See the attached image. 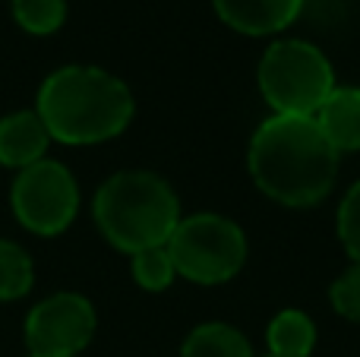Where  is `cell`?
<instances>
[{
  "instance_id": "1",
  "label": "cell",
  "mask_w": 360,
  "mask_h": 357,
  "mask_svg": "<svg viewBox=\"0 0 360 357\" xmlns=\"http://www.w3.org/2000/svg\"><path fill=\"white\" fill-rule=\"evenodd\" d=\"M253 183L288 209H307L332 193L338 152L313 117L272 114L256 126L247 152Z\"/></svg>"
},
{
  "instance_id": "8",
  "label": "cell",
  "mask_w": 360,
  "mask_h": 357,
  "mask_svg": "<svg viewBox=\"0 0 360 357\" xmlns=\"http://www.w3.org/2000/svg\"><path fill=\"white\" fill-rule=\"evenodd\" d=\"M218 19L240 35H275L304 10V0H212Z\"/></svg>"
},
{
  "instance_id": "4",
  "label": "cell",
  "mask_w": 360,
  "mask_h": 357,
  "mask_svg": "<svg viewBox=\"0 0 360 357\" xmlns=\"http://www.w3.org/2000/svg\"><path fill=\"white\" fill-rule=\"evenodd\" d=\"M335 89V70L316 44L304 38H281L259 60V92L272 114L313 117Z\"/></svg>"
},
{
  "instance_id": "10",
  "label": "cell",
  "mask_w": 360,
  "mask_h": 357,
  "mask_svg": "<svg viewBox=\"0 0 360 357\" xmlns=\"http://www.w3.org/2000/svg\"><path fill=\"white\" fill-rule=\"evenodd\" d=\"M323 136L332 143V149L357 152L360 149V86H335L329 98L313 114Z\"/></svg>"
},
{
  "instance_id": "19",
  "label": "cell",
  "mask_w": 360,
  "mask_h": 357,
  "mask_svg": "<svg viewBox=\"0 0 360 357\" xmlns=\"http://www.w3.org/2000/svg\"><path fill=\"white\" fill-rule=\"evenodd\" d=\"M29 357H32V354H29Z\"/></svg>"
},
{
  "instance_id": "16",
  "label": "cell",
  "mask_w": 360,
  "mask_h": 357,
  "mask_svg": "<svg viewBox=\"0 0 360 357\" xmlns=\"http://www.w3.org/2000/svg\"><path fill=\"white\" fill-rule=\"evenodd\" d=\"M329 304L338 316H345V320H351V323H360V263L345 269L342 275L332 282Z\"/></svg>"
},
{
  "instance_id": "5",
  "label": "cell",
  "mask_w": 360,
  "mask_h": 357,
  "mask_svg": "<svg viewBox=\"0 0 360 357\" xmlns=\"http://www.w3.org/2000/svg\"><path fill=\"white\" fill-rule=\"evenodd\" d=\"M168 253L180 278L193 285H224L247 263V234L224 215L196 212L177 221Z\"/></svg>"
},
{
  "instance_id": "12",
  "label": "cell",
  "mask_w": 360,
  "mask_h": 357,
  "mask_svg": "<svg viewBox=\"0 0 360 357\" xmlns=\"http://www.w3.org/2000/svg\"><path fill=\"white\" fill-rule=\"evenodd\" d=\"M180 357H253L247 335L228 323H202L180 345Z\"/></svg>"
},
{
  "instance_id": "9",
  "label": "cell",
  "mask_w": 360,
  "mask_h": 357,
  "mask_svg": "<svg viewBox=\"0 0 360 357\" xmlns=\"http://www.w3.org/2000/svg\"><path fill=\"white\" fill-rule=\"evenodd\" d=\"M51 145L41 117L35 111H16L0 117V164L4 168H29L41 162Z\"/></svg>"
},
{
  "instance_id": "13",
  "label": "cell",
  "mask_w": 360,
  "mask_h": 357,
  "mask_svg": "<svg viewBox=\"0 0 360 357\" xmlns=\"http://www.w3.org/2000/svg\"><path fill=\"white\" fill-rule=\"evenodd\" d=\"M35 266L19 244L0 238V301H19L32 291Z\"/></svg>"
},
{
  "instance_id": "3",
  "label": "cell",
  "mask_w": 360,
  "mask_h": 357,
  "mask_svg": "<svg viewBox=\"0 0 360 357\" xmlns=\"http://www.w3.org/2000/svg\"><path fill=\"white\" fill-rule=\"evenodd\" d=\"M92 215L108 244L130 257L165 247L184 219L174 187L152 171H120L108 177L92 200Z\"/></svg>"
},
{
  "instance_id": "18",
  "label": "cell",
  "mask_w": 360,
  "mask_h": 357,
  "mask_svg": "<svg viewBox=\"0 0 360 357\" xmlns=\"http://www.w3.org/2000/svg\"><path fill=\"white\" fill-rule=\"evenodd\" d=\"M266 357H272V354H266Z\"/></svg>"
},
{
  "instance_id": "6",
  "label": "cell",
  "mask_w": 360,
  "mask_h": 357,
  "mask_svg": "<svg viewBox=\"0 0 360 357\" xmlns=\"http://www.w3.org/2000/svg\"><path fill=\"white\" fill-rule=\"evenodd\" d=\"M10 206L25 231L38 238H57L79 212V187L67 164L41 158L16 174L10 187Z\"/></svg>"
},
{
  "instance_id": "2",
  "label": "cell",
  "mask_w": 360,
  "mask_h": 357,
  "mask_svg": "<svg viewBox=\"0 0 360 357\" xmlns=\"http://www.w3.org/2000/svg\"><path fill=\"white\" fill-rule=\"evenodd\" d=\"M35 114L51 139L63 145H95L120 136L136 114L127 82L101 67H60L38 86Z\"/></svg>"
},
{
  "instance_id": "14",
  "label": "cell",
  "mask_w": 360,
  "mask_h": 357,
  "mask_svg": "<svg viewBox=\"0 0 360 357\" xmlns=\"http://www.w3.org/2000/svg\"><path fill=\"white\" fill-rule=\"evenodd\" d=\"M130 269H133L136 285L146 288V291H165V288H171V282L177 278V269H174V259H171V253H168V244L133 253Z\"/></svg>"
},
{
  "instance_id": "7",
  "label": "cell",
  "mask_w": 360,
  "mask_h": 357,
  "mask_svg": "<svg viewBox=\"0 0 360 357\" xmlns=\"http://www.w3.org/2000/svg\"><path fill=\"white\" fill-rule=\"evenodd\" d=\"M98 329V316L89 297L57 291L25 316V348L32 357H76L86 351Z\"/></svg>"
},
{
  "instance_id": "11",
  "label": "cell",
  "mask_w": 360,
  "mask_h": 357,
  "mask_svg": "<svg viewBox=\"0 0 360 357\" xmlns=\"http://www.w3.org/2000/svg\"><path fill=\"white\" fill-rule=\"evenodd\" d=\"M266 345L272 357H310L316 348V323L304 310H281L266 329Z\"/></svg>"
},
{
  "instance_id": "15",
  "label": "cell",
  "mask_w": 360,
  "mask_h": 357,
  "mask_svg": "<svg viewBox=\"0 0 360 357\" xmlns=\"http://www.w3.org/2000/svg\"><path fill=\"white\" fill-rule=\"evenodd\" d=\"M13 19L32 35H51L67 19V0H13Z\"/></svg>"
},
{
  "instance_id": "17",
  "label": "cell",
  "mask_w": 360,
  "mask_h": 357,
  "mask_svg": "<svg viewBox=\"0 0 360 357\" xmlns=\"http://www.w3.org/2000/svg\"><path fill=\"white\" fill-rule=\"evenodd\" d=\"M335 225H338V240H342V247L351 253L354 263H360V181L342 196Z\"/></svg>"
}]
</instances>
